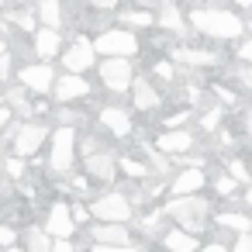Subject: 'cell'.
<instances>
[{
  "label": "cell",
  "instance_id": "6da1fadb",
  "mask_svg": "<svg viewBox=\"0 0 252 252\" xmlns=\"http://www.w3.org/2000/svg\"><path fill=\"white\" fill-rule=\"evenodd\" d=\"M190 28H197L200 35L214 38V42H235L249 32V25L235 14V11H224V7H197L190 11Z\"/></svg>",
  "mask_w": 252,
  "mask_h": 252
},
{
  "label": "cell",
  "instance_id": "7a4b0ae2",
  "mask_svg": "<svg viewBox=\"0 0 252 252\" xmlns=\"http://www.w3.org/2000/svg\"><path fill=\"white\" fill-rule=\"evenodd\" d=\"M166 214L183 224L187 231H204L207 228V218H211V200L207 197H197V193H180L166 204Z\"/></svg>",
  "mask_w": 252,
  "mask_h": 252
},
{
  "label": "cell",
  "instance_id": "3957f363",
  "mask_svg": "<svg viewBox=\"0 0 252 252\" xmlns=\"http://www.w3.org/2000/svg\"><path fill=\"white\" fill-rule=\"evenodd\" d=\"M73 156H76V128H73V125H63V128L52 135L49 169H52L56 176H66L69 166H73Z\"/></svg>",
  "mask_w": 252,
  "mask_h": 252
},
{
  "label": "cell",
  "instance_id": "277c9868",
  "mask_svg": "<svg viewBox=\"0 0 252 252\" xmlns=\"http://www.w3.org/2000/svg\"><path fill=\"white\" fill-rule=\"evenodd\" d=\"M94 45H97V52H104V56H135V52H138V38H135V32H128V25H125V28H107V32H100V38H97Z\"/></svg>",
  "mask_w": 252,
  "mask_h": 252
},
{
  "label": "cell",
  "instance_id": "5b68a950",
  "mask_svg": "<svg viewBox=\"0 0 252 252\" xmlns=\"http://www.w3.org/2000/svg\"><path fill=\"white\" fill-rule=\"evenodd\" d=\"M100 80L111 94H125L131 90V63L128 56H107L104 66H100Z\"/></svg>",
  "mask_w": 252,
  "mask_h": 252
},
{
  "label": "cell",
  "instance_id": "8992f818",
  "mask_svg": "<svg viewBox=\"0 0 252 252\" xmlns=\"http://www.w3.org/2000/svg\"><path fill=\"white\" fill-rule=\"evenodd\" d=\"M90 211H94V218H100V221H131V214H135V207H131V200H128L125 193L94 197Z\"/></svg>",
  "mask_w": 252,
  "mask_h": 252
},
{
  "label": "cell",
  "instance_id": "52a82bcc",
  "mask_svg": "<svg viewBox=\"0 0 252 252\" xmlns=\"http://www.w3.org/2000/svg\"><path fill=\"white\" fill-rule=\"evenodd\" d=\"M18 80H21L32 94H49V90H56V73H52L49 63H35V66L18 69Z\"/></svg>",
  "mask_w": 252,
  "mask_h": 252
},
{
  "label": "cell",
  "instance_id": "ba28073f",
  "mask_svg": "<svg viewBox=\"0 0 252 252\" xmlns=\"http://www.w3.org/2000/svg\"><path fill=\"white\" fill-rule=\"evenodd\" d=\"M45 138H49V128H45V125H21V128H14L11 145H14L18 156H35Z\"/></svg>",
  "mask_w": 252,
  "mask_h": 252
},
{
  "label": "cell",
  "instance_id": "9c48e42d",
  "mask_svg": "<svg viewBox=\"0 0 252 252\" xmlns=\"http://www.w3.org/2000/svg\"><path fill=\"white\" fill-rule=\"evenodd\" d=\"M94 56H97V45L87 42V38H76V42L63 52V66H66L69 73H87V69L94 66Z\"/></svg>",
  "mask_w": 252,
  "mask_h": 252
},
{
  "label": "cell",
  "instance_id": "30bf717a",
  "mask_svg": "<svg viewBox=\"0 0 252 252\" xmlns=\"http://www.w3.org/2000/svg\"><path fill=\"white\" fill-rule=\"evenodd\" d=\"M45 228L52 238H69L76 231V218H73V207L69 204H52L49 207V218H45Z\"/></svg>",
  "mask_w": 252,
  "mask_h": 252
},
{
  "label": "cell",
  "instance_id": "8fae6325",
  "mask_svg": "<svg viewBox=\"0 0 252 252\" xmlns=\"http://www.w3.org/2000/svg\"><path fill=\"white\" fill-rule=\"evenodd\" d=\"M94 238H97L100 245H114V249H128V245H131V231L125 228V221L94 224Z\"/></svg>",
  "mask_w": 252,
  "mask_h": 252
},
{
  "label": "cell",
  "instance_id": "7c38bea8",
  "mask_svg": "<svg viewBox=\"0 0 252 252\" xmlns=\"http://www.w3.org/2000/svg\"><path fill=\"white\" fill-rule=\"evenodd\" d=\"M87 94H90V83H87L80 73H66L63 80H56V97H59L63 104L80 100V97H87Z\"/></svg>",
  "mask_w": 252,
  "mask_h": 252
},
{
  "label": "cell",
  "instance_id": "4fadbf2b",
  "mask_svg": "<svg viewBox=\"0 0 252 252\" xmlns=\"http://www.w3.org/2000/svg\"><path fill=\"white\" fill-rule=\"evenodd\" d=\"M156 149L159 152H169V156H180V152H190L193 149V135L190 131H180V128H169L156 138Z\"/></svg>",
  "mask_w": 252,
  "mask_h": 252
},
{
  "label": "cell",
  "instance_id": "5bb4252c",
  "mask_svg": "<svg viewBox=\"0 0 252 252\" xmlns=\"http://www.w3.org/2000/svg\"><path fill=\"white\" fill-rule=\"evenodd\" d=\"M118 169H121V162H114V156H107V152L87 156V173H90L94 180H100V183H111V180L118 176Z\"/></svg>",
  "mask_w": 252,
  "mask_h": 252
},
{
  "label": "cell",
  "instance_id": "9a60e30c",
  "mask_svg": "<svg viewBox=\"0 0 252 252\" xmlns=\"http://www.w3.org/2000/svg\"><path fill=\"white\" fill-rule=\"evenodd\" d=\"M207 183V176H204V169L200 166H190V169H183L176 180H173V187H169V193L173 197H180V193H197L200 187Z\"/></svg>",
  "mask_w": 252,
  "mask_h": 252
},
{
  "label": "cell",
  "instance_id": "2e32d148",
  "mask_svg": "<svg viewBox=\"0 0 252 252\" xmlns=\"http://www.w3.org/2000/svg\"><path fill=\"white\" fill-rule=\"evenodd\" d=\"M156 21H159V28H166V32L176 35V38H187V35H190V32H187V21H183V14H180L176 4H162Z\"/></svg>",
  "mask_w": 252,
  "mask_h": 252
},
{
  "label": "cell",
  "instance_id": "e0dca14e",
  "mask_svg": "<svg viewBox=\"0 0 252 252\" xmlns=\"http://www.w3.org/2000/svg\"><path fill=\"white\" fill-rule=\"evenodd\" d=\"M100 125H104L107 131H114L118 138L131 135V114L121 111V107H104V111H100Z\"/></svg>",
  "mask_w": 252,
  "mask_h": 252
},
{
  "label": "cell",
  "instance_id": "ac0fdd59",
  "mask_svg": "<svg viewBox=\"0 0 252 252\" xmlns=\"http://www.w3.org/2000/svg\"><path fill=\"white\" fill-rule=\"evenodd\" d=\"M59 45H63V38H59V28H38L35 32V56L38 59H52L56 52H59Z\"/></svg>",
  "mask_w": 252,
  "mask_h": 252
},
{
  "label": "cell",
  "instance_id": "d6986e66",
  "mask_svg": "<svg viewBox=\"0 0 252 252\" xmlns=\"http://www.w3.org/2000/svg\"><path fill=\"white\" fill-rule=\"evenodd\" d=\"M173 59L176 63H187V66H218L221 63V56L218 52H204V49H176L173 52Z\"/></svg>",
  "mask_w": 252,
  "mask_h": 252
},
{
  "label": "cell",
  "instance_id": "ffe728a7",
  "mask_svg": "<svg viewBox=\"0 0 252 252\" xmlns=\"http://www.w3.org/2000/svg\"><path fill=\"white\" fill-rule=\"evenodd\" d=\"M131 100H135L138 111H156V107H159V90H156L152 83L138 80V83H131Z\"/></svg>",
  "mask_w": 252,
  "mask_h": 252
},
{
  "label": "cell",
  "instance_id": "44dd1931",
  "mask_svg": "<svg viewBox=\"0 0 252 252\" xmlns=\"http://www.w3.org/2000/svg\"><path fill=\"white\" fill-rule=\"evenodd\" d=\"M162 245L180 249V252H190V249H197V245H200V238H197V231H187V228L180 224V228H173V231H166V235H162Z\"/></svg>",
  "mask_w": 252,
  "mask_h": 252
},
{
  "label": "cell",
  "instance_id": "7402d4cb",
  "mask_svg": "<svg viewBox=\"0 0 252 252\" xmlns=\"http://www.w3.org/2000/svg\"><path fill=\"white\" fill-rule=\"evenodd\" d=\"M214 221H218V228L235 231V235H238V231H252V218H249V214H242V211H221Z\"/></svg>",
  "mask_w": 252,
  "mask_h": 252
},
{
  "label": "cell",
  "instance_id": "603a6c76",
  "mask_svg": "<svg viewBox=\"0 0 252 252\" xmlns=\"http://www.w3.org/2000/svg\"><path fill=\"white\" fill-rule=\"evenodd\" d=\"M38 21L49 28H63V4L59 0H38Z\"/></svg>",
  "mask_w": 252,
  "mask_h": 252
},
{
  "label": "cell",
  "instance_id": "cb8c5ba5",
  "mask_svg": "<svg viewBox=\"0 0 252 252\" xmlns=\"http://www.w3.org/2000/svg\"><path fill=\"white\" fill-rule=\"evenodd\" d=\"M25 245H28L32 252H49V245H52L49 228H45V224H42V228H28V231H25Z\"/></svg>",
  "mask_w": 252,
  "mask_h": 252
},
{
  "label": "cell",
  "instance_id": "d4e9b609",
  "mask_svg": "<svg viewBox=\"0 0 252 252\" xmlns=\"http://www.w3.org/2000/svg\"><path fill=\"white\" fill-rule=\"evenodd\" d=\"M156 18L149 14V11H125L121 14V25H128V28H149Z\"/></svg>",
  "mask_w": 252,
  "mask_h": 252
},
{
  "label": "cell",
  "instance_id": "484cf974",
  "mask_svg": "<svg viewBox=\"0 0 252 252\" xmlns=\"http://www.w3.org/2000/svg\"><path fill=\"white\" fill-rule=\"evenodd\" d=\"M121 169H125L128 176H135V180H142V176L152 173V166H145V162H138V159H121Z\"/></svg>",
  "mask_w": 252,
  "mask_h": 252
},
{
  "label": "cell",
  "instance_id": "4316f807",
  "mask_svg": "<svg viewBox=\"0 0 252 252\" xmlns=\"http://www.w3.org/2000/svg\"><path fill=\"white\" fill-rule=\"evenodd\" d=\"M238 187H242V180H235L231 173H228V176H218V180H214V190H218L221 197H231V193H235Z\"/></svg>",
  "mask_w": 252,
  "mask_h": 252
},
{
  "label": "cell",
  "instance_id": "83f0119b",
  "mask_svg": "<svg viewBox=\"0 0 252 252\" xmlns=\"http://www.w3.org/2000/svg\"><path fill=\"white\" fill-rule=\"evenodd\" d=\"M228 173H231L235 180H242V183H249V180H252V166H245L242 159H228Z\"/></svg>",
  "mask_w": 252,
  "mask_h": 252
},
{
  "label": "cell",
  "instance_id": "f1b7e54d",
  "mask_svg": "<svg viewBox=\"0 0 252 252\" xmlns=\"http://www.w3.org/2000/svg\"><path fill=\"white\" fill-rule=\"evenodd\" d=\"M235 80L242 83V90H249V94H252V63H238V69H235Z\"/></svg>",
  "mask_w": 252,
  "mask_h": 252
},
{
  "label": "cell",
  "instance_id": "f546056e",
  "mask_svg": "<svg viewBox=\"0 0 252 252\" xmlns=\"http://www.w3.org/2000/svg\"><path fill=\"white\" fill-rule=\"evenodd\" d=\"M7 176H11V180H21V176H25V156L14 152V159H7Z\"/></svg>",
  "mask_w": 252,
  "mask_h": 252
},
{
  "label": "cell",
  "instance_id": "4dcf8cb0",
  "mask_svg": "<svg viewBox=\"0 0 252 252\" xmlns=\"http://www.w3.org/2000/svg\"><path fill=\"white\" fill-rule=\"evenodd\" d=\"M218 125H221V107H214V111H207V114L200 118V128H204V131H214Z\"/></svg>",
  "mask_w": 252,
  "mask_h": 252
},
{
  "label": "cell",
  "instance_id": "1f68e13d",
  "mask_svg": "<svg viewBox=\"0 0 252 252\" xmlns=\"http://www.w3.org/2000/svg\"><path fill=\"white\" fill-rule=\"evenodd\" d=\"M231 249L235 252H252V231H238L235 242H231Z\"/></svg>",
  "mask_w": 252,
  "mask_h": 252
},
{
  "label": "cell",
  "instance_id": "d6a6232c",
  "mask_svg": "<svg viewBox=\"0 0 252 252\" xmlns=\"http://www.w3.org/2000/svg\"><path fill=\"white\" fill-rule=\"evenodd\" d=\"M7 100H11V107H14V111H21V114H32V104H28V100H25L18 90H11V97H7Z\"/></svg>",
  "mask_w": 252,
  "mask_h": 252
},
{
  "label": "cell",
  "instance_id": "836d02e7",
  "mask_svg": "<svg viewBox=\"0 0 252 252\" xmlns=\"http://www.w3.org/2000/svg\"><path fill=\"white\" fill-rule=\"evenodd\" d=\"M235 59H238V63H252V38L238 42V49H235Z\"/></svg>",
  "mask_w": 252,
  "mask_h": 252
},
{
  "label": "cell",
  "instance_id": "e575fe53",
  "mask_svg": "<svg viewBox=\"0 0 252 252\" xmlns=\"http://www.w3.org/2000/svg\"><path fill=\"white\" fill-rule=\"evenodd\" d=\"M14 25H18V28H25V32H38V25H35V18H32V14H14Z\"/></svg>",
  "mask_w": 252,
  "mask_h": 252
},
{
  "label": "cell",
  "instance_id": "d590c367",
  "mask_svg": "<svg viewBox=\"0 0 252 252\" xmlns=\"http://www.w3.org/2000/svg\"><path fill=\"white\" fill-rule=\"evenodd\" d=\"M69 207H73V218H76V221H80V224H87V221H90V218H94V211H87V207H83V204H69Z\"/></svg>",
  "mask_w": 252,
  "mask_h": 252
},
{
  "label": "cell",
  "instance_id": "8d00e7d4",
  "mask_svg": "<svg viewBox=\"0 0 252 252\" xmlns=\"http://www.w3.org/2000/svg\"><path fill=\"white\" fill-rule=\"evenodd\" d=\"M18 242V231L7 228V224H0V245H14Z\"/></svg>",
  "mask_w": 252,
  "mask_h": 252
},
{
  "label": "cell",
  "instance_id": "74e56055",
  "mask_svg": "<svg viewBox=\"0 0 252 252\" xmlns=\"http://www.w3.org/2000/svg\"><path fill=\"white\" fill-rule=\"evenodd\" d=\"M187 118H190V111H176V114H169V118H166V125H169V128H180Z\"/></svg>",
  "mask_w": 252,
  "mask_h": 252
},
{
  "label": "cell",
  "instance_id": "f35d334b",
  "mask_svg": "<svg viewBox=\"0 0 252 252\" xmlns=\"http://www.w3.org/2000/svg\"><path fill=\"white\" fill-rule=\"evenodd\" d=\"M90 7H97V11H114L118 0H90Z\"/></svg>",
  "mask_w": 252,
  "mask_h": 252
},
{
  "label": "cell",
  "instance_id": "ab89813d",
  "mask_svg": "<svg viewBox=\"0 0 252 252\" xmlns=\"http://www.w3.org/2000/svg\"><path fill=\"white\" fill-rule=\"evenodd\" d=\"M59 121L63 125H80V114L76 111H59Z\"/></svg>",
  "mask_w": 252,
  "mask_h": 252
},
{
  "label": "cell",
  "instance_id": "60d3db41",
  "mask_svg": "<svg viewBox=\"0 0 252 252\" xmlns=\"http://www.w3.org/2000/svg\"><path fill=\"white\" fill-rule=\"evenodd\" d=\"M156 73H159L162 80H173V66H169V63H156Z\"/></svg>",
  "mask_w": 252,
  "mask_h": 252
},
{
  "label": "cell",
  "instance_id": "b9f144b4",
  "mask_svg": "<svg viewBox=\"0 0 252 252\" xmlns=\"http://www.w3.org/2000/svg\"><path fill=\"white\" fill-rule=\"evenodd\" d=\"M83 152H87V156H94V152H100V149H97V138H83Z\"/></svg>",
  "mask_w": 252,
  "mask_h": 252
},
{
  "label": "cell",
  "instance_id": "7bdbcfd3",
  "mask_svg": "<svg viewBox=\"0 0 252 252\" xmlns=\"http://www.w3.org/2000/svg\"><path fill=\"white\" fill-rule=\"evenodd\" d=\"M52 245H56V249H59V252H69V249H73V242H69V238H56V242H52Z\"/></svg>",
  "mask_w": 252,
  "mask_h": 252
},
{
  "label": "cell",
  "instance_id": "ee69618b",
  "mask_svg": "<svg viewBox=\"0 0 252 252\" xmlns=\"http://www.w3.org/2000/svg\"><path fill=\"white\" fill-rule=\"evenodd\" d=\"M11 114H14V111H11V107H4V104H0V128H4V125H7V121H11Z\"/></svg>",
  "mask_w": 252,
  "mask_h": 252
},
{
  "label": "cell",
  "instance_id": "f6af8a7d",
  "mask_svg": "<svg viewBox=\"0 0 252 252\" xmlns=\"http://www.w3.org/2000/svg\"><path fill=\"white\" fill-rule=\"evenodd\" d=\"M245 131H249V135H252V107H249V111H245Z\"/></svg>",
  "mask_w": 252,
  "mask_h": 252
},
{
  "label": "cell",
  "instance_id": "bcb514c9",
  "mask_svg": "<svg viewBox=\"0 0 252 252\" xmlns=\"http://www.w3.org/2000/svg\"><path fill=\"white\" fill-rule=\"evenodd\" d=\"M235 4H238L242 11H252V0H235Z\"/></svg>",
  "mask_w": 252,
  "mask_h": 252
},
{
  "label": "cell",
  "instance_id": "7dc6e473",
  "mask_svg": "<svg viewBox=\"0 0 252 252\" xmlns=\"http://www.w3.org/2000/svg\"><path fill=\"white\" fill-rule=\"evenodd\" d=\"M245 204L252 207V180H249V190H245Z\"/></svg>",
  "mask_w": 252,
  "mask_h": 252
},
{
  "label": "cell",
  "instance_id": "c3c4849f",
  "mask_svg": "<svg viewBox=\"0 0 252 252\" xmlns=\"http://www.w3.org/2000/svg\"><path fill=\"white\" fill-rule=\"evenodd\" d=\"M0 56H7V42L4 38H0Z\"/></svg>",
  "mask_w": 252,
  "mask_h": 252
},
{
  "label": "cell",
  "instance_id": "681fc988",
  "mask_svg": "<svg viewBox=\"0 0 252 252\" xmlns=\"http://www.w3.org/2000/svg\"><path fill=\"white\" fill-rule=\"evenodd\" d=\"M249 32H252V21H249Z\"/></svg>",
  "mask_w": 252,
  "mask_h": 252
},
{
  "label": "cell",
  "instance_id": "f907efd6",
  "mask_svg": "<svg viewBox=\"0 0 252 252\" xmlns=\"http://www.w3.org/2000/svg\"><path fill=\"white\" fill-rule=\"evenodd\" d=\"M0 4H4V0H0Z\"/></svg>",
  "mask_w": 252,
  "mask_h": 252
}]
</instances>
